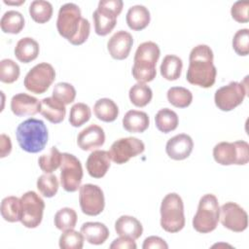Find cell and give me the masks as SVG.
I'll use <instances>...</instances> for the list:
<instances>
[{
	"instance_id": "obj_45",
	"label": "cell",
	"mask_w": 249,
	"mask_h": 249,
	"mask_svg": "<svg viewBox=\"0 0 249 249\" xmlns=\"http://www.w3.org/2000/svg\"><path fill=\"white\" fill-rule=\"evenodd\" d=\"M143 249H151V248H160V249H167V243L160 236H149L147 237L142 245Z\"/></svg>"
},
{
	"instance_id": "obj_15",
	"label": "cell",
	"mask_w": 249,
	"mask_h": 249,
	"mask_svg": "<svg viewBox=\"0 0 249 249\" xmlns=\"http://www.w3.org/2000/svg\"><path fill=\"white\" fill-rule=\"evenodd\" d=\"M221 224L234 232H241L248 227V215L246 211L235 202H226L220 207Z\"/></svg>"
},
{
	"instance_id": "obj_33",
	"label": "cell",
	"mask_w": 249,
	"mask_h": 249,
	"mask_svg": "<svg viewBox=\"0 0 249 249\" xmlns=\"http://www.w3.org/2000/svg\"><path fill=\"white\" fill-rule=\"evenodd\" d=\"M29 14L34 21L45 23L53 16V5L49 1L34 0L29 6Z\"/></svg>"
},
{
	"instance_id": "obj_10",
	"label": "cell",
	"mask_w": 249,
	"mask_h": 249,
	"mask_svg": "<svg viewBox=\"0 0 249 249\" xmlns=\"http://www.w3.org/2000/svg\"><path fill=\"white\" fill-rule=\"evenodd\" d=\"M55 79L53 67L47 62H41L33 66L25 75L23 85L33 93L42 94L50 88Z\"/></svg>"
},
{
	"instance_id": "obj_7",
	"label": "cell",
	"mask_w": 249,
	"mask_h": 249,
	"mask_svg": "<svg viewBox=\"0 0 249 249\" xmlns=\"http://www.w3.org/2000/svg\"><path fill=\"white\" fill-rule=\"evenodd\" d=\"M122 0H100L97 9L92 14L95 33L106 36L115 27L117 18L123 10Z\"/></svg>"
},
{
	"instance_id": "obj_16",
	"label": "cell",
	"mask_w": 249,
	"mask_h": 249,
	"mask_svg": "<svg viewBox=\"0 0 249 249\" xmlns=\"http://www.w3.org/2000/svg\"><path fill=\"white\" fill-rule=\"evenodd\" d=\"M132 45V35L127 31L119 30L108 40L107 49L114 59L123 60L128 56Z\"/></svg>"
},
{
	"instance_id": "obj_23",
	"label": "cell",
	"mask_w": 249,
	"mask_h": 249,
	"mask_svg": "<svg viewBox=\"0 0 249 249\" xmlns=\"http://www.w3.org/2000/svg\"><path fill=\"white\" fill-rule=\"evenodd\" d=\"M81 232L84 238L90 244H103L109 237L108 228L100 222H87L81 227Z\"/></svg>"
},
{
	"instance_id": "obj_44",
	"label": "cell",
	"mask_w": 249,
	"mask_h": 249,
	"mask_svg": "<svg viewBox=\"0 0 249 249\" xmlns=\"http://www.w3.org/2000/svg\"><path fill=\"white\" fill-rule=\"evenodd\" d=\"M136 247L134 239L126 236H120L119 238H116L110 245V248L112 249H136Z\"/></svg>"
},
{
	"instance_id": "obj_11",
	"label": "cell",
	"mask_w": 249,
	"mask_h": 249,
	"mask_svg": "<svg viewBox=\"0 0 249 249\" xmlns=\"http://www.w3.org/2000/svg\"><path fill=\"white\" fill-rule=\"evenodd\" d=\"M247 83L231 82L218 89L214 94L215 105L224 112H229L240 105L247 94Z\"/></svg>"
},
{
	"instance_id": "obj_42",
	"label": "cell",
	"mask_w": 249,
	"mask_h": 249,
	"mask_svg": "<svg viewBox=\"0 0 249 249\" xmlns=\"http://www.w3.org/2000/svg\"><path fill=\"white\" fill-rule=\"evenodd\" d=\"M232 48L238 55L245 56L249 53V29L242 28L235 32L232 38Z\"/></svg>"
},
{
	"instance_id": "obj_3",
	"label": "cell",
	"mask_w": 249,
	"mask_h": 249,
	"mask_svg": "<svg viewBox=\"0 0 249 249\" xmlns=\"http://www.w3.org/2000/svg\"><path fill=\"white\" fill-rule=\"evenodd\" d=\"M16 137L23 151L36 154L45 149L48 143L49 132L42 120L30 118L18 125Z\"/></svg>"
},
{
	"instance_id": "obj_38",
	"label": "cell",
	"mask_w": 249,
	"mask_h": 249,
	"mask_svg": "<svg viewBox=\"0 0 249 249\" xmlns=\"http://www.w3.org/2000/svg\"><path fill=\"white\" fill-rule=\"evenodd\" d=\"M37 189L45 197H53L58 191L57 177L52 173H45L37 179Z\"/></svg>"
},
{
	"instance_id": "obj_20",
	"label": "cell",
	"mask_w": 249,
	"mask_h": 249,
	"mask_svg": "<svg viewBox=\"0 0 249 249\" xmlns=\"http://www.w3.org/2000/svg\"><path fill=\"white\" fill-rule=\"evenodd\" d=\"M111 165V158L108 151L96 150L89 154L86 161L87 171L92 178H102Z\"/></svg>"
},
{
	"instance_id": "obj_43",
	"label": "cell",
	"mask_w": 249,
	"mask_h": 249,
	"mask_svg": "<svg viewBox=\"0 0 249 249\" xmlns=\"http://www.w3.org/2000/svg\"><path fill=\"white\" fill-rule=\"evenodd\" d=\"M249 2L248 1H236L231 8V14L232 18L240 23H246L249 21L248 16Z\"/></svg>"
},
{
	"instance_id": "obj_47",
	"label": "cell",
	"mask_w": 249,
	"mask_h": 249,
	"mask_svg": "<svg viewBox=\"0 0 249 249\" xmlns=\"http://www.w3.org/2000/svg\"><path fill=\"white\" fill-rule=\"evenodd\" d=\"M25 1L24 0H21V1H18V2H10V1H6V0H4V3L5 4H8V5H20V4H22V3H24Z\"/></svg>"
},
{
	"instance_id": "obj_28",
	"label": "cell",
	"mask_w": 249,
	"mask_h": 249,
	"mask_svg": "<svg viewBox=\"0 0 249 249\" xmlns=\"http://www.w3.org/2000/svg\"><path fill=\"white\" fill-rule=\"evenodd\" d=\"M183 68L182 59L174 54H167L160 64V75L167 81H175L181 76Z\"/></svg>"
},
{
	"instance_id": "obj_8",
	"label": "cell",
	"mask_w": 249,
	"mask_h": 249,
	"mask_svg": "<svg viewBox=\"0 0 249 249\" xmlns=\"http://www.w3.org/2000/svg\"><path fill=\"white\" fill-rule=\"evenodd\" d=\"M213 158L221 165H244L249 160V145L243 140L220 142L213 148Z\"/></svg>"
},
{
	"instance_id": "obj_32",
	"label": "cell",
	"mask_w": 249,
	"mask_h": 249,
	"mask_svg": "<svg viewBox=\"0 0 249 249\" xmlns=\"http://www.w3.org/2000/svg\"><path fill=\"white\" fill-rule=\"evenodd\" d=\"M128 96L130 102L136 107H145L150 103L153 97V91L149 86L144 83H136L129 91Z\"/></svg>"
},
{
	"instance_id": "obj_46",
	"label": "cell",
	"mask_w": 249,
	"mask_h": 249,
	"mask_svg": "<svg viewBox=\"0 0 249 249\" xmlns=\"http://www.w3.org/2000/svg\"><path fill=\"white\" fill-rule=\"evenodd\" d=\"M12 151V142L11 138L2 133L1 138H0V158H5L7 157Z\"/></svg>"
},
{
	"instance_id": "obj_35",
	"label": "cell",
	"mask_w": 249,
	"mask_h": 249,
	"mask_svg": "<svg viewBox=\"0 0 249 249\" xmlns=\"http://www.w3.org/2000/svg\"><path fill=\"white\" fill-rule=\"evenodd\" d=\"M168 102L177 108H186L193 101V94L190 89L183 87H172L166 93Z\"/></svg>"
},
{
	"instance_id": "obj_17",
	"label": "cell",
	"mask_w": 249,
	"mask_h": 249,
	"mask_svg": "<svg viewBox=\"0 0 249 249\" xmlns=\"http://www.w3.org/2000/svg\"><path fill=\"white\" fill-rule=\"evenodd\" d=\"M194 148V142L190 135L180 133L171 137L165 145L167 156L174 160H183L191 155Z\"/></svg>"
},
{
	"instance_id": "obj_2",
	"label": "cell",
	"mask_w": 249,
	"mask_h": 249,
	"mask_svg": "<svg viewBox=\"0 0 249 249\" xmlns=\"http://www.w3.org/2000/svg\"><path fill=\"white\" fill-rule=\"evenodd\" d=\"M213 58V52L209 46L200 44L194 47L189 56L187 81L192 85L204 89L212 87L217 75Z\"/></svg>"
},
{
	"instance_id": "obj_30",
	"label": "cell",
	"mask_w": 249,
	"mask_h": 249,
	"mask_svg": "<svg viewBox=\"0 0 249 249\" xmlns=\"http://www.w3.org/2000/svg\"><path fill=\"white\" fill-rule=\"evenodd\" d=\"M0 26L5 33L18 34L24 27V18L18 11H7L1 18Z\"/></svg>"
},
{
	"instance_id": "obj_19",
	"label": "cell",
	"mask_w": 249,
	"mask_h": 249,
	"mask_svg": "<svg viewBox=\"0 0 249 249\" xmlns=\"http://www.w3.org/2000/svg\"><path fill=\"white\" fill-rule=\"evenodd\" d=\"M105 142V133L101 126L90 124L84 128L77 137V144L83 151H92L101 147Z\"/></svg>"
},
{
	"instance_id": "obj_14",
	"label": "cell",
	"mask_w": 249,
	"mask_h": 249,
	"mask_svg": "<svg viewBox=\"0 0 249 249\" xmlns=\"http://www.w3.org/2000/svg\"><path fill=\"white\" fill-rule=\"evenodd\" d=\"M145 144L136 137H124L116 140L110 148L111 160L117 164L127 162L131 158L142 154Z\"/></svg>"
},
{
	"instance_id": "obj_25",
	"label": "cell",
	"mask_w": 249,
	"mask_h": 249,
	"mask_svg": "<svg viewBox=\"0 0 249 249\" xmlns=\"http://www.w3.org/2000/svg\"><path fill=\"white\" fill-rule=\"evenodd\" d=\"M40 52L39 44L31 37H24L18 41L15 48V55L18 61L29 63L37 58Z\"/></svg>"
},
{
	"instance_id": "obj_26",
	"label": "cell",
	"mask_w": 249,
	"mask_h": 249,
	"mask_svg": "<svg viewBox=\"0 0 249 249\" xmlns=\"http://www.w3.org/2000/svg\"><path fill=\"white\" fill-rule=\"evenodd\" d=\"M125 20L130 29L135 31L142 30L150 23V12L143 5H134L128 9Z\"/></svg>"
},
{
	"instance_id": "obj_24",
	"label": "cell",
	"mask_w": 249,
	"mask_h": 249,
	"mask_svg": "<svg viewBox=\"0 0 249 249\" xmlns=\"http://www.w3.org/2000/svg\"><path fill=\"white\" fill-rule=\"evenodd\" d=\"M149 116L143 111L129 110L124 114L123 118V126L128 132H144L149 127Z\"/></svg>"
},
{
	"instance_id": "obj_36",
	"label": "cell",
	"mask_w": 249,
	"mask_h": 249,
	"mask_svg": "<svg viewBox=\"0 0 249 249\" xmlns=\"http://www.w3.org/2000/svg\"><path fill=\"white\" fill-rule=\"evenodd\" d=\"M54 226L61 231L72 230L77 224V213L73 208L63 207L54 215Z\"/></svg>"
},
{
	"instance_id": "obj_27",
	"label": "cell",
	"mask_w": 249,
	"mask_h": 249,
	"mask_svg": "<svg viewBox=\"0 0 249 249\" xmlns=\"http://www.w3.org/2000/svg\"><path fill=\"white\" fill-rule=\"evenodd\" d=\"M93 112L95 117L105 123L114 122L119 115L118 105L110 98H100L93 106Z\"/></svg>"
},
{
	"instance_id": "obj_41",
	"label": "cell",
	"mask_w": 249,
	"mask_h": 249,
	"mask_svg": "<svg viewBox=\"0 0 249 249\" xmlns=\"http://www.w3.org/2000/svg\"><path fill=\"white\" fill-rule=\"evenodd\" d=\"M53 97L62 102L64 105L70 104L75 100L76 89L75 88L65 82L57 83L53 89Z\"/></svg>"
},
{
	"instance_id": "obj_21",
	"label": "cell",
	"mask_w": 249,
	"mask_h": 249,
	"mask_svg": "<svg viewBox=\"0 0 249 249\" xmlns=\"http://www.w3.org/2000/svg\"><path fill=\"white\" fill-rule=\"evenodd\" d=\"M40 113L52 124H59L65 118L66 108L62 102L53 96L45 97L41 100Z\"/></svg>"
},
{
	"instance_id": "obj_12",
	"label": "cell",
	"mask_w": 249,
	"mask_h": 249,
	"mask_svg": "<svg viewBox=\"0 0 249 249\" xmlns=\"http://www.w3.org/2000/svg\"><path fill=\"white\" fill-rule=\"evenodd\" d=\"M83 167L80 160L69 153H62L60 164V184L68 193H74L81 187Z\"/></svg>"
},
{
	"instance_id": "obj_5",
	"label": "cell",
	"mask_w": 249,
	"mask_h": 249,
	"mask_svg": "<svg viewBox=\"0 0 249 249\" xmlns=\"http://www.w3.org/2000/svg\"><path fill=\"white\" fill-rule=\"evenodd\" d=\"M160 226L170 233L180 231L185 227L184 203L176 193L167 194L160 204Z\"/></svg>"
},
{
	"instance_id": "obj_18",
	"label": "cell",
	"mask_w": 249,
	"mask_h": 249,
	"mask_svg": "<svg viewBox=\"0 0 249 249\" xmlns=\"http://www.w3.org/2000/svg\"><path fill=\"white\" fill-rule=\"evenodd\" d=\"M11 110L18 117L34 116L41 111V101L24 92L17 93L11 99Z\"/></svg>"
},
{
	"instance_id": "obj_4",
	"label": "cell",
	"mask_w": 249,
	"mask_h": 249,
	"mask_svg": "<svg viewBox=\"0 0 249 249\" xmlns=\"http://www.w3.org/2000/svg\"><path fill=\"white\" fill-rule=\"evenodd\" d=\"M160 55V48L155 42H143L137 47L132 66V76L137 83L146 84L156 78V65Z\"/></svg>"
},
{
	"instance_id": "obj_34",
	"label": "cell",
	"mask_w": 249,
	"mask_h": 249,
	"mask_svg": "<svg viewBox=\"0 0 249 249\" xmlns=\"http://www.w3.org/2000/svg\"><path fill=\"white\" fill-rule=\"evenodd\" d=\"M62 154L56 147L53 146L47 154L42 155L38 159V164L43 172L53 173L60 166Z\"/></svg>"
},
{
	"instance_id": "obj_1",
	"label": "cell",
	"mask_w": 249,
	"mask_h": 249,
	"mask_svg": "<svg viewBox=\"0 0 249 249\" xmlns=\"http://www.w3.org/2000/svg\"><path fill=\"white\" fill-rule=\"evenodd\" d=\"M56 28L60 36L74 46L84 44L90 32L89 21L82 18L81 10L74 3H66L59 8Z\"/></svg>"
},
{
	"instance_id": "obj_13",
	"label": "cell",
	"mask_w": 249,
	"mask_h": 249,
	"mask_svg": "<svg viewBox=\"0 0 249 249\" xmlns=\"http://www.w3.org/2000/svg\"><path fill=\"white\" fill-rule=\"evenodd\" d=\"M79 202L84 214L97 216L105 207L103 191L97 185L85 184L79 189Z\"/></svg>"
},
{
	"instance_id": "obj_40",
	"label": "cell",
	"mask_w": 249,
	"mask_h": 249,
	"mask_svg": "<svg viewBox=\"0 0 249 249\" xmlns=\"http://www.w3.org/2000/svg\"><path fill=\"white\" fill-rule=\"evenodd\" d=\"M84 235L77 231L68 230L63 231L59 237V247L61 249H82L84 246Z\"/></svg>"
},
{
	"instance_id": "obj_37",
	"label": "cell",
	"mask_w": 249,
	"mask_h": 249,
	"mask_svg": "<svg viewBox=\"0 0 249 249\" xmlns=\"http://www.w3.org/2000/svg\"><path fill=\"white\" fill-rule=\"evenodd\" d=\"M91 116V111L89 105L86 103L78 102L75 103L71 109L69 114V123L74 127H79L86 124Z\"/></svg>"
},
{
	"instance_id": "obj_22",
	"label": "cell",
	"mask_w": 249,
	"mask_h": 249,
	"mask_svg": "<svg viewBox=\"0 0 249 249\" xmlns=\"http://www.w3.org/2000/svg\"><path fill=\"white\" fill-rule=\"evenodd\" d=\"M115 231L120 236H126L134 240L143 233V227L135 217L123 215L115 222Z\"/></svg>"
},
{
	"instance_id": "obj_31",
	"label": "cell",
	"mask_w": 249,
	"mask_h": 249,
	"mask_svg": "<svg viewBox=\"0 0 249 249\" xmlns=\"http://www.w3.org/2000/svg\"><path fill=\"white\" fill-rule=\"evenodd\" d=\"M2 218L10 223L20 221V198L11 196L1 201Z\"/></svg>"
},
{
	"instance_id": "obj_39",
	"label": "cell",
	"mask_w": 249,
	"mask_h": 249,
	"mask_svg": "<svg viewBox=\"0 0 249 249\" xmlns=\"http://www.w3.org/2000/svg\"><path fill=\"white\" fill-rule=\"evenodd\" d=\"M20 74L19 66L13 59L5 58L0 61V81L5 84L16 82Z\"/></svg>"
},
{
	"instance_id": "obj_9",
	"label": "cell",
	"mask_w": 249,
	"mask_h": 249,
	"mask_svg": "<svg viewBox=\"0 0 249 249\" xmlns=\"http://www.w3.org/2000/svg\"><path fill=\"white\" fill-rule=\"evenodd\" d=\"M45 202L41 196L33 192L28 191L20 197V222L28 229L37 228L43 219Z\"/></svg>"
},
{
	"instance_id": "obj_29",
	"label": "cell",
	"mask_w": 249,
	"mask_h": 249,
	"mask_svg": "<svg viewBox=\"0 0 249 249\" xmlns=\"http://www.w3.org/2000/svg\"><path fill=\"white\" fill-rule=\"evenodd\" d=\"M157 128L163 133H168L177 128L179 124L178 115L169 108H162L155 116Z\"/></svg>"
},
{
	"instance_id": "obj_6",
	"label": "cell",
	"mask_w": 249,
	"mask_h": 249,
	"mask_svg": "<svg viewBox=\"0 0 249 249\" xmlns=\"http://www.w3.org/2000/svg\"><path fill=\"white\" fill-rule=\"evenodd\" d=\"M220 206L217 197L212 194H206L199 199L197 210L193 218L194 229L200 233L213 231L218 225Z\"/></svg>"
}]
</instances>
